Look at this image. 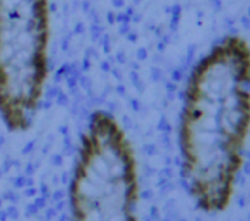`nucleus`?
<instances>
[{"label":"nucleus","instance_id":"f257e3e1","mask_svg":"<svg viewBox=\"0 0 250 221\" xmlns=\"http://www.w3.org/2000/svg\"><path fill=\"white\" fill-rule=\"evenodd\" d=\"M250 135V43L226 35L194 64L182 94V178L206 214L229 207Z\"/></svg>","mask_w":250,"mask_h":221},{"label":"nucleus","instance_id":"f03ea898","mask_svg":"<svg viewBox=\"0 0 250 221\" xmlns=\"http://www.w3.org/2000/svg\"><path fill=\"white\" fill-rule=\"evenodd\" d=\"M139 165L129 134L110 111H93L70 175V221H139Z\"/></svg>","mask_w":250,"mask_h":221},{"label":"nucleus","instance_id":"7ed1b4c3","mask_svg":"<svg viewBox=\"0 0 250 221\" xmlns=\"http://www.w3.org/2000/svg\"><path fill=\"white\" fill-rule=\"evenodd\" d=\"M52 0H0V120L28 132L50 77Z\"/></svg>","mask_w":250,"mask_h":221}]
</instances>
